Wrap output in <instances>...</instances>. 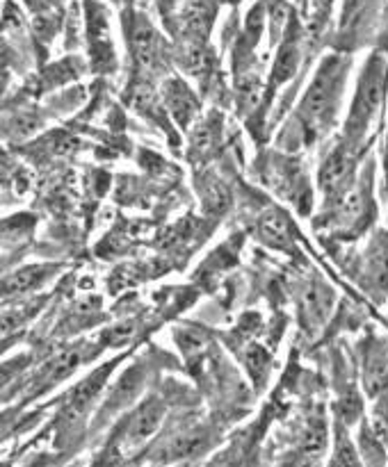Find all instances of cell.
I'll use <instances>...</instances> for the list:
<instances>
[{
	"label": "cell",
	"mask_w": 388,
	"mask_h": 467,
	"mask_svg": "<svg viewBox=\"0 0 388 467\" xmlns=\"http://www.w3.org/2000/svg\"><path fill=\"white\" fill-rule=\"evenodd\" d=\"M347 62L341 57H327L318 68V76L310 82L299 109H297V121L299 130L306 140H318L320 135L331 128L336 119L338 103L345 85Z\"/></svg>",
	"instance_id": "obj_1"
},
{
	"label": "cell",
	"mask_w": 388,
	"mask_h": 467,
	"mask_svg": "<svg viewBox=\"0 0 388 467\" xmlns=\"http://www.w3.org/2000/svg\"><path fill=\"white\" fill-rule=\"evenodd\" d=\"M386 62H383V57L374 55V57L365 64V71L363 76H361L359 87H356L354 103H351V112L345 128L347 144H359L361 137L368 130L372 117L379 112V108H382L383 94H386Z\"/></svg>",
	"instance_id": "obj_2"
},
{
	"label": "cell",
	"mask_w": 388,
	"mask_h": 467,
	"mask_svg": "<svg viewBox=\"0 0 388 467\" xmlns=\"http://www.w3.org/2000/svg\"><path fill=\"white\" fill-rule=\"evenodd\" d=\"M370 182H372V167L365 169V173L356 182L354 190L350 187L341 199L331 203V222L342 233H347V235H354V233L363 231L365 223H368V217L372 214V199H370L372 187H370Z\"/></svg>",
	"instance_id": "obj_3"
},
{
	"label": "cell",
	"mask_w": 388,
	"mask_h": 467,
	"mask_svg": "<svg viewBox=\"0 0 388 467\" xmlns=\"http://www.w3.org/2000/svg\"><path fill=\"white\" fill-rule=\"evenodd\" d=\"M356 164V146L341 144L327 155L320 169V187H322L327 201H338L351 187Z\"/></svg>",
	"instance_id": "obj_4"
},
{
	"label": "cell",
	"mask_w": 388,
	"mask_h": 467,
	"mask_svg": "<svg viewBox=\"0 0 388 467\" xmlns=\"http://www.w3.org/2000/svg\"><path fill=\"white\" fill-rule=\"evenodd\" d=\"M164 406L158 400H149L146 404H142L135 413L131 415L126 424L121 429V445L123 447H137L142 442H146V438L153 436L155 429L160 427V420H163Z\"/></svg>",
	"instance_id": "obj_5"
},
{
	"label": "cell",
	"mask_w": 388,
	"mask_h": 467,
	"mask_svg": "<svg viewBox=\"0 0 388 467\" xmlns=\"http://www.w3.org/2000/svg\"><path fill=\"white\" fill-rule=\"evenodd\" d=\"M258 237L272 246H286L290 242V222L281 210H267L258 219Z\"/></svg>",
	"instance_id": "obj_6"
},
{
	"label": "cell",
	"mask_w": 388,
	"mask_h": 467,
	"mask_svg": "<svg viewBox=\"0 0 388 467\" xmlns=\"http://www.w3.org/2000/svg\"><path fill=\"white\" fill-rule=\"evenodd\" d=\"M297 64H299V41H297V32L290 30L281 48H278V57L272 71V85H283L286 80H290L297 71Z\"/></svg>",
	"instance_id": "obj_7"
},
{
	"label": "cell",
	"mask_w": 388,
	"mask_h": 467,
	"mask_svg": "<svg viewBox=\"0 0 388 467\" xmlns=\"http://www.w3.org/2000/svg\"><path fill=\"white\" fill-rule=\"evenodd\" d=\"M167 105L181 126H187L199 109V100L192 96V91L181 80H173L167 85Z\"/></svg>",
	"instance_id": "obj_8"
},
{
	"label": "cell",
	"mask_w": 388,
	"mask_h": 467,
	"mask_svg": "<svg viewBox=\"0 0 388 467\" xmlns=\"http://www.w3.org/2000/svg\"><path fill=\"white\" fill-rule=\"evenodd\" d=\"M365 388L372 397L388 388V358L383 347H372L365 356Z\"/></svg>",
	"instance_id": "obj_9"
},
{
	"label": "cell",
	"mask_w": 388,
	"mask_h": 467,
	"mask_svg": "<svg viewBox=\"0 0 388 467\" xmlns=\"http://www.w3.org/2000/svg\"><path fill=\"white\" fill-rule=\"evenodd\" d=\"M50 269L48 267H27L23 269V272L14 274V276H9L7 281L3 283V292H7V295H16V292H26L30 290L35 283L44 281V274H48Z\"/></svg>",
	"instance_id": "obj_10"
}]
</instances>
